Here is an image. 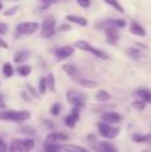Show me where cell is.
<instances>
[{
    "instance_id": "cell-1",
    "label": "cell",
    "mask_w": 151,
    "mask_h": 152,
    "mask_svg": "<svg viewBox=\"0 0 151 152\" xmlns=\"http://www.w3.org/2000/svg\"><path fill=\"white\" fill-rule=\"evenodd\" d=\"M31 119V113L28 111H10L4 110L0 111V120L13 121V123H21Z\"/></svg>"
},
{
    "instance_id": "cell-2",
    "label": "cell",
    "mask_w": 151,
    "mask_h": 152,
    "mask_svg": "<svg viewBox=\"0 0 151 152\" xmlns=\"http://www.w3.org/2000/svg\"><path fill=\"white\" fill-rule=\"evenodd\" d=\"M37 29H39V23H36V21H24V23H20L16 27V37L29 36V35L35 34Z\"/></svg>"
},
{
    "instance_id": "cell-3",
    "label": "cell",
    "mask_w": 151,
    "mask_h": 152,
    "mask_svg": "<svg viewBox=\"0 0 151 152\" xmlns=\"http://www.w3.org/2000/svg\"><path fill=\"white\" fill-rule=\"evenodd\" d=\"M75 47H76L78 50L86 51V52H91L94 56H96V58H99V59H103V60H107V59H108V55H107L104 51L98 50V48H94L90 43L84 42V40H79V42H76L75 43Z\"/></svg>"
},
{
    "instance_id": "cell-4",
    "label": "cell",
    "mask_w": 151,
    "mask_h": 152,
    "mask_svg": "<svg viewBox=\"0 0 151 152\" xmlns=\"http://www.w3.org/2000/svg\"><path fill=\"white\" fill-rule=\"evenodd\" d=\"M67 100L68 103H71L74 107L76 108H83L86 104V95L83 92L78 91V89H70L67 92Z\"/></svg>"
},
{
    "instance_id": "cell-5",
    "label": "cell",
    "mask_w": 151,
    "mask_h": 152,
    "mask_svg": "<svg viewBox=\"0 0 151 152\" xmlns=\"http://www.w3.org/2000/svg\"><path fill=\"white\" fill-rule=\"evenodd\" d=\"M55 27H56V19L54 16H47L44 18L42 24V37L50 39L55 35Z\"/></svg>"
},
{
    "instance_id": "cell-6",
    "label": "cell",
    "mask_w": 151,
    "mask_h": 152,
    "mask_svg": "<svg viewBox=\"0 0 151 152\" xmlns=\"http://www.w3.org/2000/svg\"><path fill=\"white\" fill-rule=\"evenodd\" d=\"M98 129H99V135L102 137H104V139H115L119 135V128L111 127V124L104 123V121L98 124Z\"/></svg>"
},
{
    "instance_id": "cell-7",
    "label": "cell",
    "mask_w": 151,
    "mask_h": 152,
    "mask_svg": "<svg viewBox=\"0 0 151 152\" xmlns=\"http://www.w3.org/2000/svg\"><path fill=\"white\" fill-rule=\"evenodd\" d=\"M78 120H79V108L74 107L72 112L64 118V124H66L67 127H70V128H74V127L76 126Z\"/></svg>"
},
{
    "instance_id": "cell-8",
    "label": "cell",
    "mask_w": 151,
    "mask_h": 152,
    "mask_svg": "<svg viewBox=\"0 0 151 152\" xmlns=\"http://www.w3.org/2000/svg\"><path fill=\"white\" fill-rule=\"evenodd\" d=\"M71 55H74V47H71V45H64V47L55 50V56L59 60H64V59L70 58Z\"/></svg>"
},
{
    "instance_id": "cell-9",
    "label": "cell",
    "mask_w": 151,
    "mask_h": 152,
    "mask_svg": "<svg viewBox=\"0 0 151 152\" xmlns=\"http://www.w3.org/2000/svg\"><path fill=\"white\" fill-rule=\"evenodd\" d=\"M102 120L108 124H117L122 120V118H120L119 113L114 112V111H106V112H103V115H102Z\"/></svg>"
},
{
    "instance_id": "cell-10",
    "label": "cell",
    "mask_w": 151,
    "mask_h": 152,
    "mask_svg": "<svg viewBox=\"0 0 151 152\" xmlns=\"http://www.w3.org/2000/svg\"><path fill=\"white\" fill-rule=\"evenodd\" d=\"M107 36V42L110 44H117V42L119 40V32H118L117 27H108V28L104 29Z\"/></svg>"
},
{
    "instance_id": "cell-11",
    "label": "cell",
    "mask_w": 151,
    "mask_h": 152,
    "mask_svg": "<svg viewBox=\"0 0 151 152\" xmlns=\"http://www.w3.org/2000/svg\"><path fill=\"white\" fill-rule=\"evenodd\" d=\"M68 139H70V136L67 134H62V132H51V134L47 135L45 142L58 143V142H66V140H68Z\"/></svg>"
},
{
    "instance_id": "cell-12",
    "label": "cell",
    "mask_w": 151,
    "mask_h": 152,
    "mask_svg": "<svg viewBox=\"0 0 151 152\" xmlns=\"http://www.w3.org/2000/svg\"><path fill=\"white\" fill-rule=\"evenodd\" d=\"M134 96L139 100H143L144 103H151V91L146 88H138L134 91Z\"/></svg>"
},
{
    "instance_id": "cell-13",
    "label": "cell",
    "mask_w": 151,
    "mask_h": 152,
    "mask_svg": "<svg viewBox=\"0 0 151 152\" xmlns=\"http://www.w3.org/2000/svg\"><path fill=\"white\" fill-rule=\"evenodd\" d=\"M98 152H118L114 144H111L110 142H99L96 145Z\"/></svg>"
},
{
    "instance_id": "cell-14",
    "label": "cell",
    "mask_w": 151,
    "mask_h": 152,
    "mask_svg": "<svg viewBox=\"0 0 151 152\" xmlns=\"http://www.w3.org/2000/svg\"><path fill=\"white\" fill-rule=\"evenodd\" d=\"M66 19L70 21V23H76L78 26H82V27H87L88 21L86 18H82V16H76V15H67Z\"/></svg>"
},
{
    "instance_id": "cell-15",
    "label": "cell",
    "mask_w": 151,
    "mask_h": 152,
    "mask_svg": "<svg viewBox=\"0 0 151 152\" xmlns=\"http://www.w3.org/2000/svg\"><path fill=\"white\" fill-rule=\"evenodd\" d=\"M62 150L66 152H90L87 148L82 147V145H76V144H63Z\"/></svg>"
},
{
    "instance_id": "cell-16",
    "label": "cell",
    "mask_w": 151,
    "mask_h": 152,
    "mask_svg": "<svg viewBox=\"0 0 151 152\" xmlns=\"http://www.w3.org/2000/svg\"><path fill=\"white\" fill-rule=\"evenodd\" d=\"M29 59V52L28 51H19L15 56H13V61L18 64H23L26 60Z\"/></svg>"
},
{
    "instance_id": "cell-17",
    "label": "cell",
    "mask_w": 151,
    "mask_h": 152,
    "mask_svg": "<svg viewBox=\"0 0 151 152\" xmlns=\"http://www.w3.org/2000/svg\"><path fill=\"white\" fill-rule=\"evenodd\" d=\"M130 32L135 36H146V31H144L143 27H141L139 24L136 23H133L130 27Z\"/></svg>"
},
{
    "instance_id": "cell-18",
    "label": "cell",
    "mask_w": 151,
    "mask_h": 152,
    "mask_svg": "<svg viewBox=\"0 0 151 152\" xmlns=\"http://www.w3.org/2000/svg\"><path fill=\"white\" fill-rule=\"evenodd\" d=\"M62 145L56 144V143H50L45 142L44 145H43V152H60Z\"/></svg>"
},
{
    "instance_id": "cell-19",
    "label": "cell",
    "mask_w": 151,
    "mask_h": 152,
    "mask_svg": "<svg viewBox=\"0 0 151 152\" xmlns=\"http://www.w3.org/2000/svg\"><path fill=\"white\" fill-rule=\"evenodd\" d=\"M62 68H63V71L66 72V74L68 75L71 79H75V77H76L78 69H76V67H75V66H72V64H68V63H67V64H64Z\"/></svg>"
},
{
    "instance_id": "cell-20",
    "label": "cell",
    "mask_w": 151,
    "mask_h": 152,
    "mask_svg": "<svg viewBox=\"0 0 151 152\" xmlns=\"http://www.w3.org/2000/svg\"><path fill=\"white\" fill-rule=\"evenodd\" d=\"M95 99L98 100V102H100V103H106V102H108V100L111 99V95H110L107 91H104V89H99V91L96 92V95H95Z\"/></svg>"
},
{
    "instance_id": "cell-21",
    "label": "cell",
    "mask_w": 151,
    "mask_h": 152,
    "mask_svg": "<svg viewBox=\"0 0 151 152\" xmlns=\"http://www.w3.org/2000/svg\"><path fill=\"white\" fill-rule=\"evenodd\" d=\"M20 143H21L23 152H29L32 148L35 147V140L34 139H24V140H20Z\"/></svg>"
},
{
    "instance_id": "cell-22",
    "label": "cell",
    "mask_w": 151,
    "mask_h": 152,
    "mask_svg": "<svg viewBox=\"0 0 151 152\" xmlns=\"http://www.w3.org/2000/svg\"><path fill=\"white\" fill-rule=\"evenodd\" d=\"M32 68L29 66H26V64H21V66L18 67V69H16V72H18L19 76H21V77H27L29 74H31Z\"/></svg>"
},
{
    "instance_id": "cell-23",
    "label": "cell",
    "mask_w": 151,
    "mask_h": 152,
    "mask_svg": "<svg viewBox=\"0 0 151 152\" xmlns=\"http://www.w3.org/2000/svg\"><path fill=\"white\" fill-rule=\"evenodd\" d=\"M8 152H23L20 139H13L12 142H11V145H10V148H8Z\"/></svg>"
},
{
    "instance_id": "cell-24",
    "label": "cell",
    "mask_w": 151,
    "mask_h": 152,
    "mask_svg": "<svg viewBox=\"0 0 151 152\" xmlns=\"http://www.w3.org/2000/svg\"><path fill=\"white\" fill-rule=\"evenodd\" d=\"M1 71H3V75H4L5 77H12L13 74H15V69H13V67L11 63H4Z\"/></svg>"
},
{
    "instance_id": "cell-25",
    "label": "cell",
    "mask_w": 151,
    "mask_h": 152,
    "mask_svg": "<svg viewBox=\"0 0 151 152\" xmlns=\"http://www.w3.org/2000/svg\"><path fill=\"white\" fill-rule=\"evenodd\" d=\"M79 83L80 86L87 87V88H98V83L95 80H91V79H80Z\"/></svg>"
},
{
    "instance_id": "cell-26",
    "label": "cell",
    "mask_w": 151,
    "mask_h": 152,
    "mask_svg": "<svg viewBox=\"0 0 151 152\" xmlns=\"http://www.w3.org/2000/svg\"><path fill=\"white\" fill-rule=\"evenodd\" d=\"M104 1H106L108 5H111L114 10H117L119 13H125V8L119 4V1H118V0H104Z\"/></svg>"
},
{
    "instance_id": "cell-27",
    "label": "cell",
    "mask_w": 151,
    "mask_h": 152,
    "mask_svg": "<svg viewBox=\"0 0 151 152\" xmlns=\"http://www.w3.org/2000/svg\"><path fill=\"white\" fill-rule=\"evenodd\" d=\"M45 81H47V88L50 91H55V76L54 74H48V76L45 77Z\"/></svg>"
},
{
    "instance_id": "cell-28",
    "label": "cell",
    "mask_w": 151,
    "mask_h": 152,
    "mask_svg": "<svg viewBox=\"0 0 151 152\" xmlns=\"http://www.w3.org/2000/svg\"><path fill=\"white\" fill-rule=\"evenodd\" d=\"M131 107L135 108V110H138V111H143L144 108H146V103H144L143 100L136 99V100H134V102L131 103Z\"/></svg>"
},
{
    "instance_id": "cell-29",
    "label": "cell",
    "mask_w": 151,
    "mask_h": 152,
    "mask_svg": "<svg viewBox=\"0 0 151 152\" xmlns=\"http://www.w3.org/2000/svg\"><path fill=\"white\" fill-rule=\"evenodd\" d=\"M47 81H45V77H42L39 80V94L40 95H44L47 92Z\"/></svg>"
},
{
    "instance_id": "cell-30",
    "label": "cell",
    "mask_w": 151,
    "mask_h": 152,
    "mask_svg": "<svg viewBox=\"0 0 151 152\" xmlns=\"http://www.w3.org/2000/svg\"><path fill=\"white\" fill-rule=\"evenodd\" d=\"M126 53H127L128 56H131V58H139V56H141V51H139L138 48H127Z\"/></svg>"
},
{
    "instance_id": "cell-31",
    "label": "cell",
    "mask_w": 151,
    "mask_h": 152,
    "mask_svg": "<svg viewBox=\"0 0 151 152\" xmlns=\"http://www.w3.org/2000/svg\"><path fill=\"white\" fill-rule=\"evenodd\" d=\"M60 110H62V105L59 104V103H55V104H52V105H51V110H50V112H51V115H54V116H58L59 113H60Z\"/></svg>"
},
{
    "instance_id": "cell-32",
    "label": "cell",
    "mask_w": 151,
    "mask_h": 152,
    "mask_svg": "<svg viewBox=\"0 0 151 152\" xmlns=\"http://www.w3.org/2000/svg\"><path fill=\"white\" fill-rule=\"evenodd\" d=\"M20 132H23V134H27V135H35V129H32L31 127H21Z\"/></svg>"
},
{
    "instance_id": "cell-33",
    "label": "cell",
    "mask_w": 151,
    "mask_h": 152,
    "mask_svg": "<svg viewBox=\"0 0 151 152\" xmlns=\"http://www.w3.org/2000/svg\"><path fill=\"white\" fill-rule=\"evenodd\" d=\"M76 3L80 5V7H83V8H88L91 5L90 0H76Z\"/></svg>"
},
{
    "instance_id": "cell-34",
    "label": "cell",
    "mask_w": 151,
    "mask_h": 152,
    "mask_svg": "<svg viewBox=\"0 0 151 152\" xmlns=\"http://www.w3.org/2000/svg\"><path fill=\"white\" fill-rule=\"evenodd\" d=\"M19 8H20V7H19V5H15V7H13V8H10V10H8L7 12H4V15H5V16H12V15H15V13H16V11H18Z\"/></svg>"
},
{
    "instance_id": "cell-35",
    "label": "cell",
    "mask_w": 151,
    "mask_h": 152,
    "mask_svg": "<svg viewBox=\"0 0 151 152\" xmlns=\"http://www.w3.org/2000/svg\"><path fill=\"white\" fill-rule=\"evenodd\" d=\"M0 152H8V147L1 136H0Z\"/></svg>"
},
{
    "instance_id": "cell-36",
    "label": "cell",
    "mask_w": 151,
    "mask_h": 152,
    "mask_svg": "<svg viewBox=\"0 0 151 152\" xmlns=\"http://www.w3.org/2000/svg\"><path fill=\"white\" fill-rule=\"evenodd\" d=\"M133 140L135 143H143V135H139V134H135L133 136Z\"/></svg>"
},
{
    "instance_id": "cell-37",
    "label": "cell",
    "mask_w": 151,
    "mask_h": 152,
    "mask_svg": "<svg viewBox=\"0 0 151 152\" xmlns=\"http://www.w3.org/2000/svg\"><path fill=\"white\" fill-rule=\"evenodd\" d=\"M7 31H8V26H7V24L0 23V34L4 35V34H7Z\"/></svg>"
},
{
    "instance_id": "cell-38",
    "label": "cell",
    "mask_w": 151,
    "mask_h": 152,
    "mask_svg": "<svg viewBox=\"0 0 151 152\" xmlns=\"http://www.w3.org/2000/svg\"><path fill=\"white\" fill-rule=\"evenodd\" d=\"M126 26V21L123 20V19H120V20H115V27H119V28H123V27Z\"/></svg>"
},
{
    "instance_id": "cell-39",
    "label": "cell",
    "mask_w": 151,
    "mask_h": 152,
    "mask_svg": "<svg viewBox=\"0 0 151 152\" xmlns=\"http://www.w3.org/2000/svg\"><path fill=\"white\" fill-rule=\"evenodd\" d=\"M27 88H28V91L31 92V95H32V96H34V97H36V99H39V94H37V92L35 91V89L32 88V87L29 86V84H28V86H27Z\"/></svg>"
},
{
    "instance_id": "cell-40",
    "label": "cell",
    "mask_w": 151,
    "mask_h": 152,
    "mask_svg": "<svg viewBox=\"0 0 151 152\" xmlns=\"http://www.w3.org/2000/svg\"><path fill=\"white\" fill-rule=\"evenodd\" d=\"M143 143H147V144L151 145V134L143 135Z\"/></svg>"
},
{
    "instance_id": "cell-41",
    "label": "cell",
    "mask_w": 151,
    "mask_h": 152,
    "mask_svg": "<svg viewBox=\"0 0 151 152\" xmlns=\"http://www.w3.org/2000/svg\"><path fill=\"white\" fill-rule=\"evenodd\" d=\"M8 47H10V45H8V43L5 42V40H3L1 37H0V48H4V50H7Z\"/></svg>"
},
{
    "instance_id": "cell-42",
    "label": "cell",
    "mask_w": 151,
    "mask_h": 152,
    "mask_svg": "<svg viewBox=\"0 0 151 152\" xmlns=\"http://www.w3.org/2000/svg\"><path fill=\"white\" fill-rule=\"evenodd\" d=\"M71 29V26L70 24H64V26L60 27V31H70Z\"/></svg>"
},
{
    "instance_id": "cell-43",
    "label": "cell",
    "mask_w": 151,
    "mask_h": 152,
    "mask_svg": "<svg viewBox=\"0 0 151 152\" xmlns=\"http://www.w3.org/2000/svg\"><path fill=\"white\" fill-rule=\"evenodd\" d=\"M87 140H88V142H91V143H94V142L96 140L95 135H88V136H87Z\"/></svg>"
},
{
    "instance_id": "cell-44",
    "label": "cell",
    "mask_w": 151,
    "mask_h": 152,
    "mask_svg": "<svg viewBox=\"0 0 151 152\" xmlns=\"http://www.w3.org/2000/svg\"><path fill=\"white\" fill-rule=\"evenodd\" d=\"M39 1H43L44 4H52V3H55L56 0H39Z\"/></svg>"
},
{
    "instance_id": "cell-45",
    "label": "cell",
    "mask_w": 151,
    "mask_h": 152,
    "mask_svg": "<svg viewBox=\"0 0 151 152\" xmlns=\"http://www.w3.org/2000/svg\"><path fill=\"white\" fill-rule=\"evenodd\" d=\"M0 108H5L4 103H3V97H1V95H0Z\"/></svg>"
},
{
    "instance_id": "cell-46",
    "label": "cell",
    "mask_w": 151,
    "mask_h": 152,
    "mask_svg": "<svg viewBox=\"0 0 151 152\" xmlns=\"http://www.w3.org/2000/svg\"><path fill=\"white\" fill-rule=\"evenodd\" d=\"M44 124H45L47 127H50V128H52V124H51L50 121H44Z\"/></svg>"
},
{
    "instance_id": "cell-47",
    "label": "cell",
    "mask_w": 151,
    "mask_h": 152,
    "mask_svg": "<svg viewBox=\"0 0 151 152\" xmlns=\"http://www.w3.org/2000/svg\"><path fill=\"white\" fill-rule=\"evenodd\" d=\"M1 8H3V3H1V0H0V11H1Z\"/></svg>"
},
{
    "instance_id": "cell-48",
    "label": "cell",
    "mask_w": 151,
    "mask_h": 152,
    "mask_svg": "<svg viewBox=\"0 0 151 152\" xmlns=\"http://www.w3.org/2000/svg\"><path fill=\"white\" fill-rule=\"evenodd\" d=\"M10 1H16V0H10Z\"/></svg>"
},
{
    "instance_id": "cell-49",
    "label": "cell",
    "mask_w": 151,
    "mask_h": 152,
    "mask_svg": "<svg viewBox=\"0 0 151 152\" xmlns=\"http://www.w3.org/2000/svg\"><path fill=\"white\" fill-rule=\"evenodd\" d=\"M143 152H151V151H143Z\"/></svg>"
}]
</instances>
